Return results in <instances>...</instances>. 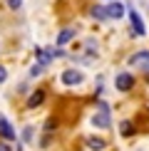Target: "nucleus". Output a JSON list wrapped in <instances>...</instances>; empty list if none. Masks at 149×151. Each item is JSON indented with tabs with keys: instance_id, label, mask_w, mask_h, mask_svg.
Masks as SVG:
<instances>
[{
	"instance_id": "obj_1",
	"label": "nucleus",
	"mask_w": 149,
	"mask_h": 151,
	"mask_svg": "<svg viewBox=\"0 0 149 151\" xmlns=\"http://www.w3.org/2000/svg\"><path fill=\"white\" fill-rule=\"evenodd\" d=\"M92 124H95L97 129H109V106L104 102L99 104V111L92 116Z\"/></svg>"
},
{
	"instance_id": "obj_2",
	"label": "nucleus",
	"mask_w": 149,
	"mask_h": 151,
	"mask_svg": "<svg viewBox=\"0 0 149 151\" xmlns=\"http://www.w3.org/2000/svg\"><path fill=\"white\" fill-rule=\"evenodd\" d=\"M127 15H129V25H132V32H134L137 37H144V35H147V27H144V22H142L139 12L132 8V10L127 12Z\"/></svg>"
},
{
	"instance_id": "obj_3",
	"label": "nucleus",
	"mask_w": 149,
	"mask_h": 151,
	"mask_svg": "<svg viewBox=\"0 0 149 151\" xmlns=\"http://www.w3.org/2000/svg\"><path fill=\"white\" fill-rule=\"evenodd\" d=\"M129 65L134 67V70H147L149 72V52L147 50H142V52H137L129 57Z\"/></svg>"
},
{
	"instance_id": "obj_4",
	"label": "nucleus",
	"mask_w": 149,
	"mask_h": 151,
	"mask_svg": "<svg viewBox=\"0 0 149 151\" xmlns=\"http://www.w3.org/2000/svg\"><path fill=\"white\" fill-rule=\"evenodd\" d=\"M85 77H82V72L80 70H65L62 72V84H67V87H72V84H80Z\"/></svg>"
},
{
	"instance_id": "obj_5",
	"label": "nucleus",
	"mask_w": 149,
	"mask_h": 151,
	"mask_svg": "<svg viewBox=\"0 0 149 151\" xmlns=\"http://www.w3.org/2000/svg\"><path fill=\"white\" fill-rule=\"evenodd\" d=\"M132 87H134V74L122 72L119 77H117V89H119V92H129Z\"/></svg>"
},
{
	"instance_id": "obj_6",
	"label": "nucleus",
	"mask_w": 149,
	"mask_h": 151,
	"mask_svg": "<svg viewBox=\"0 0 149 151\" xmlns=\"http://www.w3.org/2000/svg\"><path fill=\"white\" fill-rule=\"evenodd\" d=\"M0 134H3L5 141H15V129L10 127V122H8L3 114H0Z\"/></svg>"
},
{
	"instance_id": "obj_7",
	"label": "nucleus",
	"mask_w": 149,
	"mask_h": 151,
	"mask_svg": "<svg viewBox=\"0 0 149 151\" xmlns=\"http://www.w3.org/2000/svg\"><path fill=\"white\" fill-rule=\"evenodd\" d=\"M35 55H37V62L42 67H47L52 62V57H55V50H35Z\"/></svg>"
},
{
	"instance_id": "obj_8",
	"label": "nucleus",
	"mask_w": 149,
	"mask_h": 151,
	"mask_svg": "<svg viewBox=\"0 0 149 151\" xmlns=\"http://www.w3.org/2000/svg\"><path fill=\"white\" fill-rule=\"evenodd\" d=\"M42 102H45V92L37 89V92H33V94L27 97V109H35V106H40Z\"/></svg>"
},
{
	"instance_id": "obj_9",
	"label": "nucleus",
	"mask_w": 149,
	"mask_h": 151,
	"mask_svg": "<svg viewBox=\"0 0 149 151\" xmlns=\"http://www.w3.org/2000/svg\"><path fill=\"white\" fill-rule=\"evenodd\" d=\"M107 15H109V17H114V20L124 17V5H122V3H112L109 8H107Z\"/></svg>"
},
{
	"instance_id": "obj_10",
	"label": "nucleus",
	"mask_w": 149,
	"mask_h": 151,
	"mask_svg": "<svg viewBox=\"0 0 149 151\" xmlns=\"http://www.w3.org/2000/svg\"><path fill=\"white\" fill-rule=\"evenodd\" d=\"M87 146H90L92 151H102L104 146H107V141L99 139V136H90V139H87Z\"/></svg>"
},
{
	"instance_id": "obj_11",
	"label": "nucleus",
	"mask_w": 149,
	"mask_h": 151,
	"mask_svg": "<svg viewBox=\"0 0 149 151\" xmlns=\"http://www.w3.org/2000/svg\"><path fill=\"white\" fill-rule=\"evenodd\" d=\"M72 37H74V30H72V27H65V30L57 35V45H60V47H62V45H67Z\"/></svg>"
},
{
	"instance_id": "obj_12",
	"label": "nucleus",
	"mask_w": 149,
	"mask_h": 151,
	"mask_svg": "<svg viewBox=\"0 0 149 151\" xmlns=\"http://www.w3.org/2000/svg\"><path fill=\"white\" fill-rule=\"evenodd\" d=\"M92 17L99 22H104V20H109V15H107V8H102V5H95L92 8Z\"/></svg>"
},
{
	"instance_id": "obj_13",
	"label": "nucleus",
	"mask_w": 149,
	"mask_h": 151,
	"mask_svg": "<svg viewBox=\"0 0 149 151\" xmlns=\"http://www.w3.org/2000/svg\"><path fill=\"white\" fill-rule=\"evenodd\" d=\"M122 136H132L134 134V129H132V124H129V122H122Z\"/></svg>"
},
{
	"instance_id": "obj_14",
	"label": "nucleus",
	"mask_w": 149,
	"mask_h": 151,
	"mask_svg": "<svg viewBox=\"0 0 149 151\" xmlns=\"http://www.w3.org/2000/svg\"><path fill=\"white\" fill-rule=\"evenodd\" d=\"M42 70H45V67H42L40 62H37V65H33V70H30V77H37V74H40Z\"/></svg>"
},
{
	"instance_id": "obj_15",
	"label": "nucleus",
	"mask_w": 149,
	"mask_h": 151,
	"mask_svg": "<svg viewBox=\"0 0 149 151\" xmlns=\"http://www.w3.org/2000/svg\"><path fill=\"white\" fill-rule=\"evenodd\" d=\"M22 139H25V141H33V127H25V131H22Z\"/></svg>"
},
{
	"instance_id": "obj_16",
	"label": "nucleus",
	"mask_w": 149,
	"mask_h": 151,
	"mask_svg": "<svg viewBox=\"0 0 149 151\" xmlns=\"http://www.w3.org/2000/svg\"><path fill=\"white\" fill-rule=\"evenodd\" d=\"M20 5H22V0H8V8L10 10H17Z\"/></svg>"
},
{
	"instance_id": "obj_17",
	"label": "nucleus",
	"mask_w": 149,
	"mask_h": 151,
	"mask_svg": "<svg viewBox=\"0 0 149 151\" xmlns=\"http://www.w3.org/2000/svg\"><path fill=\"white\" fill-rule=\"evenodd\" d=\"M55 127H57V122H55V119H50V122L45 124V131H47V134H50V131H52Z\"/></svg>"
},
{
	"instance_id": "obj_18",
	"label": "nucleus",
	"mask_w": 149,
	"mask_h": 151,
	"mask_svg": "<svg viewBox=\"0 0 149 151\" xmlns=\"http://www.w3.org/2000/svg\"><path fill=\"white\" fill-rule=\"evenodd\" d=\"M5 79H8V70H5V67L3 65H0V84H3V82Z\"/></svg>"
},
{
	"instance_id": "obj_19",
	"label": "nucleus",
	"mask_w": 149,
	"mask_h": 151,
	"mask_svg": "<svg viewBox=\"0 0 149 151\" xmlns=\"http://www.w3.org/2000/svg\"><path fill=\"white\" fill-rule=\"evenodd\" d=\"M0 151H12V146H10L8 141H0Z\"/></svg>"
},
{
	"instance_id": "obj_20",
	"label": "nucleus",
	"mask_w": 149,
	"mask_h": 151,
	"mask_svg": "<svg viewBox=\"0 0 149 151\" xmlns=\"http://www.w3.org/2000/svg\"><path fill=\"white\" fill-rule=\"evenodd\" d=\"M147 79H149V77H147Z\"/></svg>"
}]
</instances>
